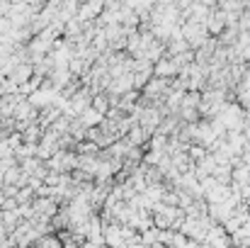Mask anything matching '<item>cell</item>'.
<instances>
[{
	"label": "cell",
	"mask_w": 250,
	"mask_h": 248,
	"mask_svg": "<svg viewBox=\"0 0 250 248\" xmlns=\"http://www.w3.org/2000/svg\"><path fill=\"white\" fill-rule=\"evenodd\" d=\"M32 209H34V219L32 222H37V219H44V222H51L56 214H59V204L51 200V197H37L34 202H32Z\"/></svg>",
	"instance_id": "6da1fadb"
},
{
	"label": "cell",
	"mask_w": 250,
	"mask_h": 248,
	"mask_svg": "<svg viewBox=\"0 0 250 248\" xmlns=\"http://www.w3.org/2000/svg\"><path fill=\"white\" fill-rule=\"evenodd\" d=\"M180 66L175 64V59H170L166 54V59H161L158 64H156V68H153V76L156 78H163V81H175L177 76H180Z\"/></svg>",
	"instance_id": "7a4b0ae2"
},
{
	"label": "cell",
	"mask_w": 250,
	"mask_h": 248,
	"mask_svg": "<svg viewBox=\"0 0 250 248\" xmlns=\"http://www.w3.org/2000/svg\"><path fill=\"white\" fill-rule=\"evenodd\" d=\"M102 12H104V2H102V0H97V2H83L81 10H78V20H81L83 24L97 22Z\"/></svg>",
	"instance_id": "3957f363"
},
{
	"label": "cell",
	"mask_w": 250,
	"mask_h": 248,
	"mask_svg": "<svg viewBox=\"0 0 250 248\" xmlns=\"http://www.w3.org/2000/svg\"><path fill=\"white\" fill-rule=\"evenodd\" d=\"M224 29H226V12L224 10H211V15H209V20H207V32H209V37H221L224 34Z\"/></svg>",
	"instance_id": "277c9868"
},
{
	"label": "cell",
	"mask_w": 250,
	"mask_h": 248,
	"mask_svg": "<svg viewBox=\"0 0 250 248\" xmlns=\"http://www.w3.org/2000/svg\"><path fill=\"white\" fill-rule=\"evenodd\" d=\"M7 78L15 81L17 85H24V83H29L32 78H34V66H32V64H17Z\"/></svg>",
	"instance_id": "5b68a950"
},
{
	"label": "cell",
	"mask_w": 250,
	"mask_h": 248,
	"mask_svg": "<svg viewBox=\"0 0 250 248\" xmlns=\"http://www.w3.org/2000/svg\"><path fill=\"white\" fill-rule=\"evenodd\" d=\"M78 119H81V124H83L85 129H95V127H100V124H102L107 117H104V114H100L97 110H92V107H90V110H85Z\"/></svg>",
	"instance_id": "8992f818"
},
{
	"label": "cell",
	"mask_w": 250,
	"mask_h": 248,
	"mask_svg": "<svg viewBox=\"0 0 250 248\" xmlns=\"http://www.w3.org/2000/svg\"><path fill=\"white\" fill-rule=\"evenodd\" d=\"M92 110H97L100 114H109L112 110V102H109V95L107 92H100V95H92Z\"/></svg>",
	"instance_id": "52a82bcc"
},
{
	"label": "cell",
	"mask_w": 250,
	"mask_h": 248,
	"mask_svg": "<svg viewBox=\"0 0 250 248\" xmlns=\"http://www.w3.org/2000/svg\"><path fill=\"white\" fill-rule=\"evenodd\" d=\"M231 246L233 248H250V229L248 226L238 229V231L231 236Z\"/></svg>",
	"instance_id": "ba28073f"
},
{
	"label": "cell",
	"mask_w": 250,
	"mask_h": 248,
	"mask_svg": "<svg viewBox=\"0 0 250 248\" xmlns=\"http://www.w3.org/2000/svg\"><path fill=\"white\" fill-rule=\"evenodd\" d=\"M10 7H12V5H10V2H0V20H2V17H7V15H10Z\"/></svg>",
	"instance_id": "9c48e42d"
}]
</instances>
